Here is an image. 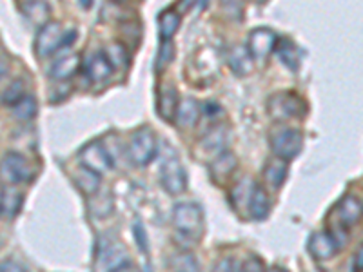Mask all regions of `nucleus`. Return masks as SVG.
I'll return each mask as SVG.
<instances>
[{
    "mask_svg": "<svg viewBox=\"0 0 363 272\" xmlns=\"http://www.w3.org/2000/svg\"><path fill=\"white\" fill-rule=\"evenodd\" d=\"M267 113L274 122H285L291 118H303L307 114V103L293 91H280L271 94L267 100Z\"/></svg>",
    "mask_w": 363,
    "mask_h": 272,
    "instance_id": "nucleus-1",
    "label": "nucleus"
},
{
    "mask_svg": "<svg viewBox=\"0 0 363 272\" xmlns=\"http://www.w3.org/2000/svg\"><path fill=\"white\" fill-rule=\"evenodd\" d=\"M173 223L180 236L199 241L203 232V211L199 203L184 202L175 205L173 211Z\"/></svg>",
    "mask_w": 363,
    "mask_h": 272,
    "instance_id": "nucleus-2",
    "label": "nucleus"
},
{
    "mask_svg": "<svg viewBox=\"0 0 363 272\" xmlns=\"http://www.w3.org/2000/svg\"><path fill=\"white\" fill-rule=\"evenodd\" d=\"M160 182L162 187L171 194L178 196L187 189V174H185L184 164L175 153V149L167 147L164 153L160 165Z\"/></svg>",
    "mask_w": 363,
    "mask_h": 272,
    "instance_id": "nucleus-3",
    "label": "nucleus"
},
{
    "mask_svg": "<svg viewBox=\"0 0 363 272\" xmlns=\"http://www.w3.org/2000/svg\"><path fill=\"white\" fill-rule=\"evenodd\" d=\"M156 149H158V144H156L155 133L149 127H140L129 138L128 156L133 165L146 167L156 156Z\"/></svg>",
    "mask_w": 363,
    "mask_h": 272,
    "instance_id": "nucleus-4",
    "label": "nucleus"
},
{
    "mask_svg": "<svg viewBox=\"0 0 363 272\" xmlns=\"http://www.w3.org/2000/svg\"><path fill=\"white\" fill-rule=\"evenodd\" d=\"M303 136L302 131H298L294 127H282L278 131L271 135V149L274 156L283 160H293L302 153Z\"/></svg>",
    "mask_w": 363,
    "mask_h": 272,
    "instance_id": "nucleus-5",
    "label": "nucleus"
},
{
    "mask_svg": "<svg viewBox=\"0 0 363 272\" xmlns=\"http://www.w3.org/2000/svg\"><path fill=\"white\" fill-rule=\"evenodd\" d=\"M229 140H231V138H229V127H227L226 124L214 126L211 131L199 142L194 155L199 156L200 160L212 162L217 156L222 155L223 151H227Z\"/></svg>",
    "mask_w": 363,
    "mask_h": 272,
    "instance_id": "nucleus-6",
    "label": "nucleus"
},
{
    "mask_svg": "<svg viewBox=\"0 0 363 272\" xmlns=\"http://www.w3.org/2000/svg\"><path fill=\"white\" fill-rule=\"evenodd\" d=\"M2 176L11 185L28 183L33 180V167L29 165V162L22 155L10 151L2 158Z\"/></svg>",
    "mask_w": 363,
    "mask_h": 272,
    "instance_id": "nucleus-7",
    "label": "nucleus"
},
{
    "mask_svg": "<svg viewBox=\"0 0 363 272\" xmlns=\"http://www.w3.org/2000/svg\"><path fill=\"white\" fill-rule=\"evenodd\" d=\"M64 35H66V31L62 29L60 22H53V20L47 22L46 26L38 29L37 40H35V55L40 58L51 57L58 47H62Z\"/></svg>",
    "mask_w": 363,
    "mask_h": 272,
    "instance_id": "nucleus-8",
    "label": "nucleus"
},
{
    "mask_svg": "<svg viewBox=\"0 0 363 272\" xmlns=\"http://www.w3.org/2000/svg\"><path fill=\"white\" fill-rule=\"evenodd\" d=\"M280 38L276 37L273 29L269 28H256L249 33V44H247V49H249L251 57L258 62H264L269 58V55L273 51H276V44H278Z\"/></svg>",
    "mask_w": 363,
    "mask_h": 272,
    "instance_id": "nucleus-9",
    "label": "nucleus"
},
{
    "mask_svg": "<svg viewBox=\"0 0 363 272\" xmlns=\"http://www.w3.org/2000/svg\"><path fill=\"white\" fill-rule=\"evenodd\" d=\"M81 162L87 169L99 174H104L105 171H109V167H113V160L100 140L91 142L81 151Z\"/></svg>",
    "mask_w": 363,
    "mask_h": 272,
    "instance_id": "nucleus-10",
    "label": "nucleus"
},
{
    "mask_svg": "<svg viewBox=\"0 0 363 272\" xmlns=\"http://www.w3.org/2000/svg\"><path fill=\"white\" fill-rule=\"evenodd\" d=\"M128 256H126V249L124 245H120L118 241H111L105 247L99 249V269H104V272H115L118 267H122L126 263Z\"/></svg>",
    "mask_w": 363,
    "mask_h": 272,
    "instance_id": "nucleus-11",
    "label": "nucleus"
},
{
    "mask_svg": "<svg viewBox=\"0 0 363 272\" xmlns=\"http://www.w3.org/2000/svg\"><path fill=\"white\" fill-rule=\"evenodd\" d=\"M338 244L330 232H314L309 239V253L318 262H327L336 254Z\"/></svg>",
    "mask_w": 363,
    "mask_h": 272,
    "instance_id": "nucleus-12",
    "label": "nucleus"
},
{
    "mask_svg": "<svg viewBox=\"0 0 363 272\" xmlns=\"http://www.w3.org/2000/svg\"><path fill=\"white\" fill-rule=\"evenodd\" d=\"M178 105L180 100L178 94H176L175 85H164V87H160L158 99H156V111H158L162 120H165V122H175Z\"/></svg>",
    "mask_w": 363,
    "mask_h": 272,
    "instance_id": "nucleus-13",
    "label": "nucleus"
},
{
    "mask_svg": "<svg viewBox=\"0 0 363 272\" xmlns=\"http://www.w3.org/2000/svg\"><path fill=\"white\" fill-rule=\"evenodd\" d=\"M236 167H238V160L233 155L231 151H223L222 155L217 156L209 164V173H211V178L214 183H223L226 180L231 178V174L235 173Z\"/></svg>",
    "mask_w": 363,
    "mask_h": 272,
    "instance_id": "nucleus-14",
    "label": "nucleus"
},
{
    "mask_svg": "<svg viewBox=\"0 0 363 272\" xmlns=\"http://www.w3.org/2000/svg\"><path fill=\"white\" fill-rule=\"evenodd\" d=\"M113 64L109 62L105 51H96L85 62V73L93 82H104L113 73Z\"/></svg>",
    "mask_w": 363,
    "mask_h": 272,
    "instance_id": "nucleus-15",
    "label": "nucleus"
},
{
    "mask_svg": "<svg viewBox=\"0 0 363 272\" xmlns=\"http://www.w3.org/2000/svg\"><path fill=\"white\" fill-rule=\"evenodd\" d=\"M253 62L255 58L251 57V53L247 47L235 46L227 51V66L231 67V71L238 76H246L253 71Z\"/></svg>",
    "mask_w": 363,
    "mask_h": 272,
    "instance_id": "nucleus-16",
    "label": "nucleus"
},
{
    "mask_svg": "<svg viewBox=\"0 0 363 272\" xmlns=\"http://www.w3.org/2000/svg\"><path fill=\"white\" fill-rule=\"evenodd\" d=\"M78 67H81V57L76 53H69V55H64V57L53 62L49 76L53 80H57V82H64V80H69L71 76L75 75Z\"/></svg>",
    "mask_w": 363,
    "mask_h": 272,
    "instance_id": "nucleus-17",
    "label": "nucleus"
},
{
    "mask_svg": "<svg viewBox=\"0 0 363 272\" xmlns=\"http://www.w3.org/2000/svg\"><path fill=\"white\" fill-rule=\"evenodd\" d=\"M24 203V193L15 187V185H4L2 187V196H0V207H2V216L11 220L19 214Z\"/></svg>",
    "mask_w": 363,
    "mask_h": 272,
    "instance_id": "nucleus-18",
    "label": "nucleus"
},
{
    "mask_svg": "<svg viewBox=\"0 0 363 272\" xmlns=\"http://www.w3.org/2000/svg\"><path fill=\"white\" fill-rule=\"evenodd\" d=\"M338 216H340V221L345 227L356 226L363 216L362 202L356 196H353V194H347L341 200L340 207H338Z\"/></svg>",
    "mask_w": 363,
    "mask_h": 272,
    "instance_id": "nucleus-19",
    "label": "nucleus"
},
{
    "mask_svg": "<svg viewBox=\"0 0 363 272\" xmlns=\"http://www.w3.org/2000/svg\"><path fill=\"white\" fill-rule=\"evenodd\" d=\"M287 178V160L274 156L265 164L264 180L273 189H280Z\"/></svg>",
    "mask_w": 363,
    "mask_h": 272,
    "instance_id": "nucleus-20",
    "label": "nucleus"
},
{
    "mask_svg": "<svg viewBox=\"0 0 363 272\" xmlns=\"http://www.w3.org/2000/svg\"><path fill=\"white\" fill-rule=\"evenodd\" d=\"M22 13L29 22L37 24L40 28L51 22V10L44 0H26L22 4Z\"/></svg>",
    "mask_w": 363,
    "mask_h": 272,
    "instance_id": "nucleus-21",
    "label": "nucleus"
},
{
    "mask_svg": "<svg viewBox=\"0 0 363 272\" xmlns=\"http://www.w3.org/2000/svg\"><path fill=\"white\" fill-rule=\"evenodd\" d=\"M200 118V105L194 99H184L180 100L178 111H176V120L180 129H191L196 126Z\"/></svg>",
    "mask_w": 363,
    "mask_h": 272,
    "instance_id": "nucleus-22",
    "label": "nucleus"
},
{
    "mask_svg": "<svg viewBox=\"0 0 363 272\" xmlns=\"http://www.w3.org/2000/svg\"><path fill=\"white\" fill-rule=\"evenodd\" d=\"M249 211L255 220H265L271 211L269 194H267L264 185H260V183L255 185V191H253V196H251L249 202Z\"/></svg>",
    "mask_w": 363,
    "mask_h": 272,
    "instance_id": "nucleus-23",
    "label": "nucleus"
},
{
    "mask_svg": "<svg viewBox=\"0 0 363 272\" xmlns=\"http://www.w3.org/2000/svg\"><path fill=\"white\" fill-rule=\"evenodd\" d=\"M276 53H278L280 60L283 62V66L291 71H298L300 67V51L298 46L291 40V38H280L276 44Z\"/></svg>",
    "mask_w": 363,
    "mask_h": 272,
    "instance_id": "nucleus-24",
    "label": "nucleus"
},
{
    "mask_svg": "<svg viewBox=\"0 0 363 272\" xmlns=\"http://www.w3.org/2000/svg\"><path fill=\"white\" fill-rule=\"evenodd\" d=\"M180 22H182V17L176 10L169 8V10L162 11L160 17H158V31H160V38L164 42L175 37L180 28Z\"/></svg>",
    "mask_w": 363,
    "mask_h": 272,
    "instance_id": "nucleus-25",
    "label": "nucleus"
},
{
    "mask_svg": "<svg viewBox=\"0 0 363 272\" xmlns=\"http://www.w3.org/2000/svg\"><path fill=\"white\" fill-rule=\"evenodd\" d=\"M75 182L85 196H94L100 189V174L87 169L85 165H81V169L75 174Z\"/></svg>",
    "mask_w": 363,
    "mask_h": 272,
    "instance_id": "nucleus-26",
    "label": "nucleus"
},
{
    "mask_svg": "<svg viewBox=\"0 0 363 272\" xmlns=\"http://www.w3.org/2000/svg\"><path fill=\"white\" fill-rule=\"evenodd\" d=\"M256 183L251 178H244L240 183H236L235 189L231 191V203L236 211H240L244 207L249 209L251 196H253V191H255Z\"/></svg>",
    "mask_w": 363,
    "mask_h": 272,
    "instance_id": "nucleus-27",
    "label": "nucleus"
},
{
    "mask_svg": "<svg viewBox=\"0 0 363 272\" xmlns=\"http://www.w3.org/2000/svg\"><path fill=\"white\" fill-rule=\"evenodd\" d=\"M105 55H108L109 62L113 64V67H126L129 64V55H128V47L124 42H113L109 44L108 49H105Z\"/></svg>",
    "mask_w": 363,
    "mask_h": 272,
    "instance_id": "nucleus-28",
    "label": "nucleus"
},
{
    "mask_svg": "<svg viewBox=\"0 0 363 272\" xmlns=\"http://www.w3.org/2000/svg\"><path fill=\"white\" fill-rule=\"evenodd\" d=\"M13 114L15 118H19L22 122L31 120V118L37 114V100H35L33 96L26 94L19 103H15L13 105Z\"/></svg>",
    "mask_w": 363,
    "mask_h": 272,
    "instance_id": "nucleus-29",
    "label": "nucleus"
},
{
    "mask_svg": "<svg viewBox=\"0 0 363 272\" xmlns=\"http://www.w3.org/2000/svg\"><path fill=\"white\" fill-rule=\"evenodd\" d=\"M24 96H26V85H24V80L19 78L11 82L4 90V93H2V103L13 108L15 103H19Z\"/></svg>",
    "mask_w": 363,
    "mask_h": 272,
    "instance_id": "nucleus-30",
    "label": "nucleus"
},
{
    "mask_svg": "<svg viewBox=\"0 0 363 272\" xmlns=\"http://www.w3.org/2000/svg\"><path fill=\"white\" fill-rule=\"evenodd\" d=\"M222 13L231 22H242L244 19V0H220Z\"/></svg>",
    "mask_w": 363,
    "mask_h": 272,
    "instance_id": "nucleus-31",
    "label": "nucleus"
},
{
    "mask_svg": "<svg viewBox=\"0 0 363 272\" xmlns=\"http://www.w3.org/2000/svg\"><path fill=\"white\" fill-rule=\"evenodd\" d=\"M173 57H175V46L171 40L162 44L160 51H158V57H156V71H162L164 67H167L173 62Z\"/></svg>",
    "mask_w": 363,
    "mask_h": 272,
    "instance_id": "nucleus-32",
    "label": "nucleus"
},
{
    "mask_svg": "<svg viewBox=\"0 0 363 272\" xmlns=\"http://www.w3.org/2000/svg\"><path fill=\"white\" fill-rule=\"evenodd\" d=\"M212 272H242L240 265L233 258H222L214 265Z\"/></svg>",
    "mask_w": 363,
    "mask_h": 272,
    "instance_id": "nucleus-33",
    "label": "nucleus"
},
{
    "mask_svg": "<svg viewBox=\"0 0 363 272\" xmlns=\"http://www.w3.org/2000/svg\"><path fill=\"white\" fill-rule=\"evenodd\" d=\"M242 272H267V271H265V265L262 263V260L256 258V256H251V258L242 265Z\"/></svg>",
    "mask_w": 363,
    "mask_h": 272,
    "instance_id": "nucleus-34",
    "label": "nucleus"
},
{
    "mask_svg": "<svg viewBox=\"0 0 363 272\" xmlns=\"http://www.w3.org/2000/svg\"><path fill=\"white\" fill-rule=\"evenodd\" d=\"M135 236H137V244H138V247H140V250L146 254L147 253V236H146V230H144V227H142L140 223L135 226Z\"/></svg>",
    "mask_w": 363,
    "mask_h": 272,
    "instance_id": "nucleus-35",
    "label": "nucleus"
},
{
    "mask_svg": "<svg viewBox=\"0 0 363 272\" xmlns=\"http://www.w3.org/2000/svg\"><path fill=\"white\" fill-rule=\"evenodd\" d=\"M0 272H28V269L20 265V263L13 262V260H6V262H2Z\"/></svg>",
    "mask_w": 363,
    "mask_h": 272,
    "instance_id": "nucleus-36",
    "label": "nucleus"
},
{
    "mask_svg": "<svg viewBox=\"0 0 363 272\" xmlns=\"http://www.w3.org/2000/svg\"><path fill=\"white\" fill-rule=\"evenodd\" d=\"M354 267H356V271L363 272V244L360 245L356 254H354Z\"/></svg>",
    "mask_w": 363,
    "mask_h": 272,
    "instance_id": "nucleus-37",
    "label": "nucleus"
},
{
    "mask_svg": "<svg viewBox=\"0 0 363 272\" xmlns=\"http://www.w3.org/2000/svg\"><path fill=\"white\" fill-rule=\"evenodd\" d=\"M76 40V31L75 29H71V31H67L66 35H64V40H62V47H69L71 44L75 42Z\"/></svg>",
    "mask_w": 363,
    "mask_h": 272,
    "instance_id": "nucleus-38",
    "label": "nucleus"
},
{
    "mask_svg": "<svg viewBox=\"0 0 363 272\" xmlns=\"http://www.w3.org/2000/svg\"><path fill=\"white\" fill-rule=\"evenodd\" d=\"M2 78H6V75H8V71H10V66H8V62H6V53L2 51Z\"/></svg>",
    "mask_w": 363,
    "mask_h": 272,
    "instance_id": "nucleus-39",
    "label": "nucleus"
},
{
    "mask_svg": "<svg viewBox=\"0 0 363 272\" xmlns=\"http://www.w3.org/2000/svg\"><path fill=\"white\" fill-rule=\"evenodd\" d=\"M115 272H137V269L133 267L131 263H124L122 267H118Z\"/></svg>",
    "mask_w": 363,
    "mask_h": 272,
    "instance_id": "nucleus-40",
    "label": "nucleus"
},
{
    "mask_svg": "<svg viewBox=\"0 0 363 272\" xmlns=\"http://www.w3.org/2000/svg\"><path fill=\"white\" fill-rule=\"evenodd\" d=\"M191 6H194V0H180V10L187 11Z\"/></svg>",
    "mask_w": 363,
    "mask_h": 272,
    "instance_id": "nucleus-41",
    "label": "nucleus"
},
{
    "mask_svg": "<svg viewBox=\"0 0 363 272\" xmlns=\"http://www.w3.org/2000/svg\"><path fill=\"white\" fill-rule=\"evenodd\" d=\"M78 4H81L84 10H90L91 6H93V0H78Z\"/></svg>",
    "mask_w": 363,
    "mask_h": 272,
    "instance_id": "nucleus-42",
    "label": "nucleus"
},
{
    "mask_svg": "<svg viewBox=\"0 0 363 272\" xmlns=\"http://www.w3.org/2000/svg\"><path fill=\"white\" fill-rule=\"evenodd\" d=\"M267 272H287V271H285V269H282V267H271Z\"/></svg>",
    "mask_w": 363,
    "mask_h": 272,
    "instance_id": "nucleus-43",
    "label": "nucleus"
}]
</instances>
